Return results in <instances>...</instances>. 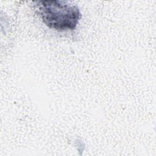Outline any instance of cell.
<instances>
[{
  "instance_id": "1",
  "label": "cell",
  "mask_w": 156,
  "mask_h": 156,
  "mask_svg": "<svg viewBox=\"0 0 156 156\" xmlns=\"http://www.w3.org/2000/svg\"><path fill=\"white\" fill-rule=\"evenodd\" d=\"M36 5L42 21L57 31L74 29L81 18L78 7L66 1L43 0L37 1Z\"/></svg>"
}]
</instances>
